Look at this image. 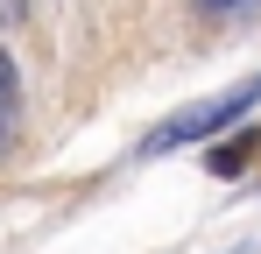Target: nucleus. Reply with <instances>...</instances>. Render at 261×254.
<instances>
[{
    "instance_id": "2",
    "label": "nucleus",
    "mask_w": 261,
    "mask_h": 254,
    "mask_svg": "<svg viewBox=\"0 0 261 254\" xmlns=\"http://www.w3.org/2000/svg\"><path fill=\"white\" fill-rule=\"evenodd\" d=\"M14 120H21V85H14V64L0 49V148L14 141Z\"/></svg>"
},
{
    "instance_id": "1",
    "label": "nucleus",
    "mask_w": 261,
    "mask_h": 254,
    "mask_svg": "<svg viewBox=\"0 0 261 254\" xmlns=\"http://www.w3.org/2000/svg\"><path fill=\"white\" fill-rule=\"evenodd\" d=\"M261 99V78H240L233 92H219V99H198V106H184V113H170V120L155 127L148 141H141V156H170V148H191V141H205V134H219V127H233L247 106Z\"/></svg>"
},
{
    "instance_id": "4",
    "label": "nucleus",
    "mask_w": 261,
    "mask_h": 254,
    "mask_svg": "<svg viewBox=\"0 0 261 254\" xmlns=\"http://www.w3.org/2000/svg\"><path fill=\"white\" fill-rule=\"evenodd\" d=\"M205 7H219V14H233V7H247V0H205Z\"/></svg>"
},
{
    "instance_id": "3",
    "label": "nucleus",
    "mask_w": 261,
    "mask_h": 254,
    "mask_svg": "<svg viewBox=\"0 0 261 254\" xmlns=\"http://www.w3.org/2000/svg\"><path fill=\"white\" fill-rule=\"evenodd\" d=\"M21 14H29V0H0V29H14Z\"/></svg>"
}]
</instances>
